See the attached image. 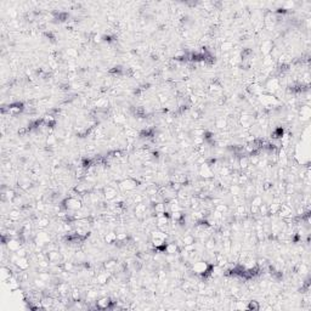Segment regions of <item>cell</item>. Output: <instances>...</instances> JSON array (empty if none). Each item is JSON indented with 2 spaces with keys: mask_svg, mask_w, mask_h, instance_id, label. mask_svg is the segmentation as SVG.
Returning a JSON list of instances; mask_svg holds the SVG:
<instances>
[{
  "mask_svg": "<svg viewBox=\"0 0 311 311\" xmlns=\"http://www.w3.org/2000/svg\"><path fill=\"white\" fill-rule=\"evenodd\" d=\"M9 288L12 290V292H15V290H17L18 288V282H17V279L16 278H13V277H9Z\"/></svg>",
  "mask_w": 311,
  "mask_h": 311,
  "instance_id": "15",
  "label": "cell"
},
{
  "mask_svg": "<svg viewBox=\"0 0 311 311\" xmlns=\"http://www.w3.org/2000/svg\"><path fill=\"white\" fill-rule=\"evenodd\" d=\"M182 242H183V244H185V246H190V244H195V237H193L192 234H187V236L183 237Z\"/></svg>",
  "mask_w": 311,
  "mask_h": 311,
  "instance_id": "20",
  "label": "cell"
},
{
  "mask_svg": "<svg viewBox=\"0 0 311 311\" xmlns=\"http://www.w3.org/2000/svg\"><path fill=\"white\" fill-rule=\"evenodd\" d=\"M7 247L10 251H18L19 247H21V243H19L17 239H10L7 243Z\"/></svg>",
  "mask_w": 311,
  "mask_h": 311,
  "instance_id": "12",
  "label": "cell"
},
{
  "mask_svg": "<svg viewBox=\"0 0 311 311\" xmlns=\"http://www.w3.org/2000/svg\"><path fill=\"white\" fill-rule=\"evenodd\" d=\"M300 114H302L303 117V119H309V117H310V108L308 106H304L302 107V111H300Z\"/></svg>",
  "mask_w": 311,
  "mask_h": 311,
  "instance_id": "23",
  "label": "cell"
},
{
  "mask_svg": "<svg viewBox=\"0 0 311 311\" xmlns=\"http://www.w3.org/2000/svg\"><path fill=\"white\" fill-rule=\"evenodd\" d=\"M116 196H117V192H116V190H114L113 187L107 186L105 188V197H106V199H108V201L114 199Z\"/></svg>",
  "mask_w": 311,
  "mask_h": 311,
  "instance_id": "7",
  "label": "cell"
},
{
  "mask_svg": "<svg viewBox=\"0 0 311 311\" xmlns=\"http://www.w3.org/2000/svg\"><path fill=\"white\" fill-rule=\"evenodd\" d=\"M216 126H218V128H220V129L225 128V126H226V120L225 119H219L216 122Z\"/></svg>",
  "mask_w": 311,
  "mask_h": 311,
  "instance_id": "37",
  "label": "cell"
},
{
  "mask_svg": "<svg viewBox=\"0 0 311 311\" xmlns=\"http://www.w3.org/2000/svg\"><path fill=\"white\" fill-rule=\"evenodd\" d=\"M241 123L243 124V126H248L251 124V118H249L248 116H243L241 118Z\"/></svg>",
  "mask_w": 311,
  "mask_h": 311,
  "instance_id": "30",
  "label": "cell"
},
{
  "mask_svg": "<svg viewBox=\"0 0 311 311\" xmlns=\"http://www.w3.org/2000/svg\"><path fill=\"white\" fill-rule=\"evenodd\" d=\"M142 199H144V197L140 196V195H137V196H135V198H134V202L136 203V204H139V203H141Z\"/></svg>",
  "mask_w": 311,
  "mask_h": 311,
  "instance_id": "45",
  "label": "cell"
},
{
  "mask_svg": "<svg viewBox=\"0 0 311 311\" xmlns=\"http://www.w3.org/2000/svg\"><path fill=\"white\" fill-rule=\"evenodd\" d=\"M44 282H45V281H43V279L39 278V279H37V281H35V285H37V287H40V288H42V287H44Z\"/></svg>",
  "mask_w": 311,
  "mask_h": 311,
  "instance_id": "47",
  "label": "cell"
},
{
  "mask_svg": "<svg viewBox=\"0 0 311 311\" xmlns=\"http://www.w3.org/2000/svg\"><path fill=\"white\" fill-rule=\"evenodd\" d=\"M119 186L122 190H124V191H130V190H134V188L136 187V181L135 180H132V179H126V180H123L120 183H119Z\"/></svg>",
  "mask_w": 311,
  "mask_h": 311,
  "instance_id": "4",
  "label": "cell"
},
{
  "mask_svg": "<svg viewBox=\"0 0 311 311\" xmlns=\"http://www.w3.org/2000/svg\"><path fill=\"white\" fill-rule=\"evenodd\" d=\"M154 210H156L157 214H159V215L165 214V206L163 204V203H156L154 204Z\"/></svg>",
  "mask_w": 311,
  "mask_h": 311,
  "instance_id": "17",
  "label": "cell"
},
{
  "mask_svg": "<svg viewBox=\"0 0 311 311\" xmlns=\"http://www.w3.org/2000/svg\"><path fill=\"white\" fill-rule=\"evenodd\" d=\"M125 132H126V136H129V137H134L136 135V131L134 129H131V128H128L125 130Z\"/></svg>",
  "mask_w": 311,
  "mask_h": 311,
  "instance_id": "40",
  "label": "cell"
},
{
  "mask_svg": "<svg viewBox=\"0 0 311 311\" xmlns=\"http://www.w3.org/2000/svg\"><path fill=\"white\" fill-rule=\"evenodd\" d=\"M239 165H241V168H243V169H246V168L248 167V159L247 158H242V159L239 161Z\"/></svg>",
  "mask_w": 311,
  "mask_h": 311,
  "instance_id": "41",
  "label": "cell"
},
{
  "mask_svg": "<svg viewBox=\"0 0 311 311\" xmlns=\"http://www.w3.org/2000/svg\"><path fill=\"white\" fill-rule=\"evenodd\" d=\"M116 266H117V263L114 260H109V261H106V264H105V267L107 270H113Z\"/></svg>",
  "mask_w": 311,
  "mask_h": 311,
  "instance_id": "27",
  "label": "cell"
},
{
  "mask_svg": "<svg viewBox=\"0 0 311 311\" xmlns=\"http://www.w3.org/2000/svg\"><path fill=\"white\" fill-rule=\"evenodd\" d=\"M261 102L265 105V106H267V107H273L275 105H277L278 103V100L276 97H273V96H270V95H264L261 96Z\"/></svg>",
  "mask_w": 311,
  "mask_h": 311,
  "instance_id": "5",
  "label": "cell"
},
{
  "mask_svg": "<svg viewBox=\"0 0 311 311\" xmlns=\"http://www.w3.org/2000/svg\"><path fill=\"white\" fill-rule=\"evenodd\" d=\"M234 309H237V310H243V309H247V305L244 304L243 302H237V304H236V306H234Z\"/></svg>",
  "mask_w": 311,
  "mask_h": 311,
  "instance_id": "39",
  "label": "cell"
},
{
  "mask_svg": "<svg viewBox=\"0 0 311 311\" xmlns=\"http://www.w3.org/2000/svg\"><path fill=\"white\" fill-rule=\"evenodd\" d=\"M111 299L109 298H107V297H105V298H101V299H99L97 302H96V308L97 309H107V308H109L111 306Z\"/></svg>",
  "mask_w": 311,
  "mask_h": 311,
  "instance_id": "6",
  "label": "cell"
},
{
  "mask_svg": "<svg viewBox=\"0 0 311 311\" xmlns=\"http://www.w3.org/2000/svg\"><path fill=\"white\" fill-rule=\"evenodd\" d=\"M66 208L69 209V210H78V209L81 208V202L75 197H69L68 199H66Z\"/></svg>",
  "mask_w": 311,
  "mask_h": 311,
  "instance_id": "1",
  "label": "cell"
},
{
  "mask_svg": "<svg viewBox=\"0 0 311 311\" xmlns=\"http://www.w3.org/2000/svg\"><path fill=\"white\" fill-rule=\"evenodd\" d=\"M16 252H17V254H16L17 258H23V257H26V252H24L23 249H21V251L18 249V251H16Z\"/></svg>",
  "mask_w": 311,
  "mask_h": 311,
  "instance_id": "44",
  "label": "cell"
},
{
  "mask_svg": "<svg viewBox=\"0 0 311 311\" xmlns=\"http://www.w3.org/2000/svg\"><path fill=\"white\" fill-rule=\"evenodd\" d=\"M48 260L50 263H58V260H60V254L58 252H55V251H51V252H49L48 253Z\"/></svg>",
  "mask_w": 311,
  "mask_h": 311,
  "instance_id": "11",
  "label": "cell"
},
{
  "mask_svg": "<svg viewBox=\"0 0 311 311\" xmlns=\"http://www.w3.org/2000/svg\"><path fill=\"white\" fill-rule=\"evenodd\" d=\"M108 277H109L108 273H101V275L97 276V282L100 284H105V283H107V281H108Z\"/></svg>",
  "mask_w": 311,
  "mask_h": 311,
  "instance_id": "24",
  "label": "cell"
},
{
  "mask_svg": "<svg viewBox=\"0 0 311 311\" xmlns=\"http://www.w3.org/2000/svg\"><path fill=\"white\" fill-rule=\"evenodd\" d=\"M247 309H249V310H258L259 309V304L257 302H249V304L247 305Z\"/></svg>",
  "mask_w": 311,
  "mask_h": 311,
  "instance_id": "31",
  "label": "cell"
},
{
  "mask_svg": "<svg viewBox=\"0 0 311 311\" xmlns=\"http://www.w3.org/2000/svg\"><path fill=\"white\" fill-rule=\"evenodd\" d=\"M55 122V118L52 116H45L44 117V123L45 124H50V123H54Z\"/></svg>",
  "mask_w": 311,
  "mask_h": 311,
  "instance_id": "34",
  "label": "cell"
},
{
  "mask_svg": "<svg viewBox=\"0 0 311 311\" xmlns=\"http://www.w3.org/2000/svg\"><path fill=\"white\" fill-rule=\"evenodd\" d=\"M231 192L233 193V195H239V192H241V187H239L238 185H233L231 187Z\"/></svg>",
  "mask_w": 311,
  "mask_h": 311,
  "instance_id": "36",
  "label": "cell"
},
{
  "mask_svg": "<svg viewBox=\"0 0 311 311\" xmlns=\"http://www.w3.org/2000/svg\"><path fill=\"white\" fill-rule=\"evenodd\" d=\"M146 209H147V207H146L145 204H142V203H139V204L136 206V208H135V213L137 214V215H142V214L146 213Z\"/></svg>",
  "mask_w": 311,
  "mask_h": 311,
  "instance_id": "19",
  "label": "cell"
},
{
  "mask_svg": "<svg viewBox=\"0 0 311 311\" xmlns=\"http://www.w3.org/2000/svg\"><path fill=\"white\" fill-rule=\"evenodd\" d=\"M279 207H281L279 203H272V204L269 207V212L271 214H277L278 210H279Z\"/></svg>",
  "mask_w": 311,
  "mask_h": 311,
  "instance_id": "25",
  "label": "cell"
},
{
  "mask_svg": "<svg viewBox=\"0 0 311 311\" xmlns=\"http://www.w3.org/2000/svg\"><path fill=\"white\" fill-rule=\"evenodd\" d=\"M49 277H50V276H49V273H46V272H43V273H40V275H39V278H40V279H43V281H48Z\"/></svg>",
  "mask_w": 311,
  "mask_h": 311,
  "instance_id": "42",
  "label": "cell"
},
{
  "mask_svg": "<svg viewBox=\"0 0 311 311\" xmlns=\"http://www.w3.org/2000/svg\"><path fill=\"white\" fill-rule=\"evenodd\" d=\"M67 54H68L69 56H75V55H77V51H75V50H73V49H68V50H67Z\"/></svg>",
  "mask_w": 311,
  "mask_h": 311,
  "instance_id": "49",
  "label": "cell"
},
{
  "mask_svg": "<svg viewBox=\"0 0 311 311\" xmlns=\"http://www.w3.org/2000/svg\"><path fill=\"white\" fill-rule=\"evenodd\" d=\"M159 101H161L162 103H164V102H168V101H169V99H168V96H165V95H161Z\"/></svg>",
  "mask_w": 311,
  "mask_h": 311,
  "instance_id": "48",
  "label": "cell"
},
{
  "mask_svg": "<svg viewBox=\"0 0 311 311\" xmlns=\"http://www.w3.org/2000/svg\"><path fill=\"white\" fill-rule=\"evenodd\" d=\"M49 241H50V238H49V236H48L46 233H44V232L38 233V236H37V243H38V246L46 244V243H49Z\"/></svg>",
  "mask_w": 311,
  "mask_h": 311,
  "instance_id": "8",
  "label": "cell"
},
{
  "mask_svg": "<svg viewBox=\"0 0 311 311\" xmlns=\"http://www.w3.org/2000/svg\"><path fill=\"white\" fill-rule=\"evenodd\" d=\"M232 48H233V44L230 43V42H226V43H224L221 45V50H222V51H230Z\"/></svg>",
  "mask_w": 311,
  "mask_h": 311,
  "instance_id": "26",
  "label": "cell"
},
{
  "mask_svg": "<svg viewBox=\"0 0 311 311\" xmlns=\"http://www.w3.org/2000/svg\"><path fill=\"white\" fill-rule=\"evenodd\" d=\"M261 204H263V199L260 197H255L252 202V206H255V207H260Z\"/></svg>",
  "mask_w": 311,
  "mask_h": 311,
  "instance_id": "32",
  "label": "cell"
},
{
  "mask_svg": "<svg viewBox=\"0 0 311 311\" xmlns=\"http://www.w3.org/2000/svg\"><path fill=\"white\" fill-rule=\"evenodd\" d=\"M73 267H74V265L72 264V263H64V265H63V269H64V271H68V272H71L73 270Z\"/></svg>",
  "mask_w": 311,
  "mask_h": 311,
  "instance_id": "33",
  "label": "cell"
},
{
  "mask_svg": "<svg viewBox=\"0 0 311 311\" xmlns=\"http://www.w3.org/2000/svg\"><path fill=\"white\" fill-rule=\"evenodd\" d=\"M96 297H97V294H96V292H94V290H89L88 293H86V298L88 299H96Z\"/></svg>",
  "mask_w": 311,
  "mask_h": 311,
  "instance_id": "38",
  "label": "cell"
},
{
  "mask_svg": "<svg viewBox=\"0 0 311 311\" xmlns=\"http://www.w3.org/2000/svg\"><path fill=\"white\" fill-rule=\"evenodd\" d=\"M176 251H177V246L175 243H169V244H167L165 246V252L167 253L174 254V253H176Z\"/></svg>",
  "mask_w": 311,
  "mask_h": 311,
  "instance_id": "18",
  "label": "cell"
},
{
  "mask_svg": "<svg viewBox=\"0 0 311 311\" xmlns=\"http://www.w3.org/2000/svg\"><path fill=\"white\" fill-rule=\"evenodd\" d=\"M19 216H21V213H19V210H17V209H13V210L9 213V218L11 219V220H18Z\"/></svg>",
  "mask_w": 311,
  "mask_h": 311,
  "instance_id": "22",
  "label": "cell"
},
{
  "mask_svg": "<svg viewBox=\"0 0 311 311\" xmlns=\"http://www.w3.org/2000/svg\"><path fill=\"white\" fill-rule=\"evenodd\" d=\"M216 212L221 213V214L226 213V212H227V207H226V204H216Z\"/></svg>",
  "mask_w": 311,
  "mask_h": 311,
  "instance_id": "28",
  "label": "cell"
},
{
  "mask_svg": "<svg viewBox=\"0 0 311 311\" xmlns=\"http://www.w3.org/2000/svg\"><path fill=\"white\" fill-rule=\"evenodd\" d=\"M272 50V43L271 42H264L261 45V51L264 54H269Z\"/></svg>",
  "mask_w": 311,
  "mask_h": 311,
  "instance_id": "16",
  "label": "cell"
},
{
  "mask_svg": "<svg viewBox=\"0 0 311 311\" xmlns=\"http://www.w3.org/2000/svg\"><path fill=\"white\" fill-rule=\"evenodd\" d=\"M201 175L204 176V177H210V176H213V170H212V168L209 167L208 164H203V165L201 167Z\"/></svg>",
  "mask_w": 311,
  "mask_h": 311,
  "instance_id": "9",
  "label": "cell"
},
{
  "mask_svg": "<svg viewBox=\"0 0 311 311\" xmlns=\"http://www.w3.org/2000/svg\"><path fill=\"white\" fill-rule=\"evenodd\" d=\"M49 225V219L46 218H40L39 220L37 221V226L39 228H44V227H46Z\"/></svg>",
  "mask_w": 311,
  "mask_h": 311,
  "instance_id": "21",
  "label": "cell"
},
{
  "mask_svg": "<svg viewBox=\"0 0 311 311\" xmlns=\"http://www.w3.org/2000/svg\"><path fill=\"white\" fill-rule=\"evenodd\" d=\"M206 247L212 251V249H214V247H215V242H214V241H208L207 244H206Z\"/></svg>",
  "mask_w": 311,
  "mask_h": 311,
  "instance_id": "43",
  "label": "cell"
},
{
  "mask_svg": "<svg viewBox=\"0 0 311 311\" xmlns=\"http://www.w3.org/2000/svg\"><path fill=\"white\" fill-rule=\"evenodd\" d=\"M55 140H56V139H55V137H54L52 135H50V136L48 137V145H49V146H51V145H54V142H55Z\"/></svg>",
  "mask_w": 311,
  "mask_h": 311,
  "instance_id": "46",
  "label": "cell"
},
{
  "mask_svg": "<svg viewBox=\"0 0 311 311\" xmlns=\"http://www.w3.org/2000/svg\"><path fill=\"white\" fill-rule=\"evenodd\" d=\"M267 88H269L270 90H277V89L279 88V81H278V79L272 78L271 80H269Z\"/></svg>",
  "mask_w": 311,
  "mask_h": 311,
  "instance_id": "14",
  "label": "cell"
},
{
  "mask_svg": "<svg viewBox=\"0 0 311 311\" xmlns=\"http://www.w3.org/2000/svg\"><path fill=\"white\" fill-rule=\"evenodd\" d=\"M16 265L19 267V270H27L28 266H29V263H28V260L26 259V257H23V258H18L17 259Z\"/></svg>",
  "mask_w": 311,
  "mask_h": 311,
  "instance_id": "10",
  "label": "cell"
},
{
  "mask_svg": "<svg viewBox=\"0 0 311 311\" xmlns=\"http://www.w3.org/2000/svg\"><path fill=\"white\" fill-rule=\"evenodd\" d=\"M105 241L106 243H108V244H113L117 242V234L114 232H109V233H107L106 236H105Z\"/></svg>",
  "mask_w": 311,
  "mask_h": 311,
  "instance_id": "13",
  "label": "cell"
},
{
  "mask_svg": "<svg viewBox=\"0 0 311 311\" xmlns=\"http://www.w3.org/2000/svg\"><path fill=\"white\" fill-rule=\"evenodd\" d=\"M58 292H61V294H67L68 292V285L67 284H60L58 285Z\"/></svg>",
  "mask_w": 311,
  "mask_h": 311,
  "instance_id": "29",
  "label": "cell"
},
{
  "mask_svg": "<svg viewBox=\"0 0 311 311\" xmlns=\"http://www.w3.org/2000/svg\"><path fill=\"white\" fill-rule=\"evenodd\" d=\"M72 298H73L74 302H78L79 298H80V293H79V290H77V289H74V290H73V292H72Z\"/></svg>",
  "mask_w": 311,
  "mask_h": 311,
  "instance_id": "35",
  "label": "cell"
},
{
  "mask_svg": "<svg viewBox=\"0 0 311 311\" xmlns=\"http://www.w3.org/2000/svg\"><path fill=\"white\" fill-rule=\"evenodd\" d=\"M167 238V234L164 232H154L152 234V239H153V244L156 247H161L164 244Z\"/></svg>",
  "mask_w": 311,
  "mask_h": 311,
  "instance_id": "2",
  "label": "cell"
},
{
  "mask_svg": "<svg viewBox=\"0 0 311 311\" xmlns=\"http://www.w3.org/2000/svg\"><path fill=\"white\" fill-rule=\"evenodd\" d=\"M208 269H209V265L206 261H198V263H196L195 265H193V267H192L193 271H195L196 273H199V275L206 273L208 271Z\"/></svg>",
  "mask_w": 311,
  "mask_h": 311,
  "instance_id": "3",
  "label": "cell"
}]
</instances>
